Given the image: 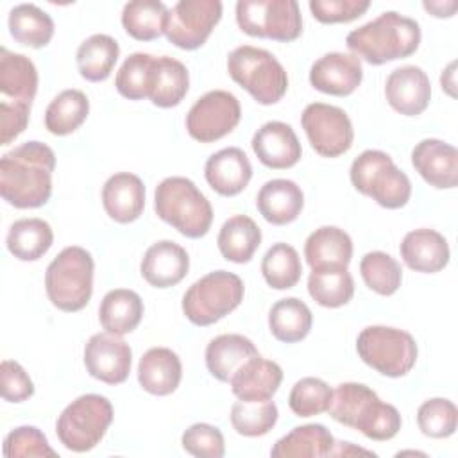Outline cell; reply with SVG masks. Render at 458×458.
I'll return each instance as SVG.
<instances>
[{"label": "cell", "instance_id": "f35d334b", "mask_svg": "<svg viewBox=\"0 0 458 458\" xmlns=\"http://www.w3.org/2000/svg\"><path fill=\"white\" fill-rule=\"evenodd\" d=\"M168 9L157 0H132L122 9L125 32L138 41H152L165 34Z\"/></svg>", "mask_w": 458, "mask_h": 458}, {"label": "cell", "instance_id": "8fae6325", "mask_svg": "<svg viewBox=\"0 0 458 458\" xmlns=\"http://www.w3.org/2000/svg\"><path fill=\"white\" fill-rule=\"evenodd\" d=\"M236 23L252 38L281 43L293 41L302 32L301 7L295 0H240L236 2Z\"/></svg>", "mask_w": 458, "mask_h": 458}, {"label": "cell", "instance_id": "c3c4849f", "mask_svg": "<svg viewBox=\"0 0 458 458\" xmlns=\"http://www.w3.org/2000/svg\"><path fill=\"white\" fill-rule=\"evenodd\" d=\"M182 449L199 458H222L225 454V442L222 431L208 422L191 424L181 437Z\"/></svg>", "mask_w": 458, "mask_h": 458}, {"label": "cell", "instance_id": "f5cc1de1", "mask_svg": "<svg viewBox=\"0 0 458 458\" xmlns=\"http://www.w3.org/2000/svg\"><path fill=\"white\" fill-rule=\"evenodd\" d=\"M422 5H424L426 11H429L437 18H449V16L454 14L458 4L456 2H447V4H444V2H424Z\"/></svg>", "mask_w": 458, "mask_h": 458}, {"label": "cell", "instance_id": "603a6c76", "mask_svg": "<svg viewBox=\"0 0 458 458\" xmlns=\"http://www.w3.org/2000/svg\"><path fill=\"white\" fill-rule=\"evenodd\" d=\"M102 204L109 218L118 224H131L140 218L145 208V184L131 172L111 175L102 186Z\"/></svg>", "mask_w": 458, "mask_h": 458}, {"label": "cell", "instance_id": "8992f818", "mask_svg": "<svg viewBox=\"0 0 458 458\" xmlns=\"http://www.w3.org/2000/svg\"><path fill=\"white\" fill-rule=\"evenodd\" d=\"M227 72L261 106L279 102L288 89L286 70L265 48L252 45L236 47L227 55Z\"/></svg>", "mask_w": 458, "mask_h": 458}, {"label": "cell", "instance_id": "5bb4252c", "mask_svg": "<svg viewBox=\"0 0 458 458\" xmlns=\"http://www.w3.org/2000/svg\"><path fill=\"white\" fill-rule=\"evenodd\" d=\"M222 18L218 0H179L166 18V39L182 50L202 47Z\"/></svg>", "mask_w": 458, "mask_h": 458}, {"label": "cell", "instance_id": "7c38bea8", "mask_svg": "<svg viewBox=\"0 0 458 458\" xmlns=\"http://www.w3.org/2000/svg\"><path fill=\"white\" fill-rule=\"evenodd\" d=\"M301 125L313 150L324 157H338L352 147L354 129L342 107L311 102L301 114Z\"/></svg>", "mask_w": 458, "mask_h": 458}, {"label": "cell", "instance_id": "d4e9b609", "mask_svg": "<svg viewBox=\"0 0 458 458\" xmlns=\"http://www.w3.org/2000/svg\"><path fill=\"white\" fill-rule=\"evenodd\" d=\"M256 208L268 224L286 225L301 215L304 193L301 186L290 179H272L259 188Z\"/></svg>", "mask_w": 458, "mask_h": 458}, {"label": "cell", "instance_id": "9c48e42d", "mask_svg": "<svg viewBox=\"0 0 458 458\" xmlns=\"http://www.w3.org/2000/svg\"><path fill=\"white\" fill-rule=\"evenodd\" d=\"M113 422V404L100 394H84L72 401L57 417L59 442L73 453L91 451Z\"/></svg>", "mask_w": 458, "mask_h": 458}, {"label": "cell", "instance_id": "4fadbf2b", "mask_svg": "<svg viewBox=\"0 0 458 458\" xmlns=\"http://www.w3.org/2000/svg\"><path fill=\"white\" fill-rule=\"evenodd\" d=\"M242 107L238 98L225 89L204 93L186 114L188 134L200 143H213L240 123Z\"/></svg>", "mask_w": 458, "mask_h": 458}, {"label": "cell", "instance_id": "f907efd6", "mask_svg": "<svg viewBox=\"0 0 458 458\" xmlns=\"http://www.w3.org/2000/svg\"><path fill=\"white\" fill-rule=\"evenodd\" d=\"M0 390L7 403H23L34 395V383L18 361L4 360L0 365Z\"/></svg>", "mask_w": 458, "mask_h": 458}, {"label": "cell", "instance_id": "6da1fadb", "mask_svg": "<svg viewBox=\"0 0 458 458\" xmlns=\"http://www.w3.org/2000/svg\"><path fill=\"white\" fill-rule=\"evenodd\" d=\"M54 150L41 141H25L5 152L0 159V195L18 208L45 206L52 195Z\"/></svg>", "mask_w": 458, "mask_h": 458}, {"label": "cell", "instance_id": "681fc988", "mask_svg": "<svg viewBox=\"0 0 458 458\" xmlns=\"http://www.w3.org/2000/svg\"><path fill=\"white\" fill-rule=\"evenodd\" d=\"M369 0H311L310 11L320 23H347L367 13Z\"/></svg>", "mask_w": 458, "mask_h": 458}, {"label": "cell", "instance_id": "816d5d0a", "mask_svg": "<svg viewBox=\"0 0 458 458\" xmlns=\"http://www.w3.org/2000/svg\"><path fill=\"white\" fill-rule=\"evenodd\" d=\"M30 106L0 100V145L14 141L27 127Z\"/></svg>", "mask_w": 458, "mask_h": 458}, {"label": "cell", "instance_id": "bcb514c9", "mask_svg": "<svg viewBox=\"0 0 458 458\" xmlns=\"http://www.w3.org/2000/svg\"><path fill=\"white\" fill-rule=\"evenodd\" d=\"M417 424L422 435L429 438H447L456 431L458 410L445 397L428 399L417 410Z\"/></svg>", "mask_w": 458, "mask_h": 458}, {"label": "cell", "instance_id": "f546056e", "mask_svg": "<svg viewBox=\"0 0 458 458\" xmlns=\"http://www.w3.org/2000/svg\"><path fill=\"white\" fill-rule=\"evenodd\" d=\"M335 438L322 424L295 426L290 433L281 437L270 449L274 458H324L331 456Z\"/></svg>", "mask_w": 458, "mask_h": 458}, {"label": "cell", "instance_id": "836d02e7", "mask_svg": "<svg viewBox=\"0 0 458 458\" xmlns=\"http://www.w3.org/2000/svg\"><path fill=\"white\" fill-rule=\"evenodd\" d=\"M216 245L224 259L247 263L261 245V229L250 216L234 215L222 224Z\"/></svg>", "mask_w": 458, "mask_h": 458}, {"label": "cell", "instance_id": "7a4b0ae2", "mask_svg": "<svg viewBox=\"0 0 458 458\" xmlns=\"http://www.w3.org/2000/svg\"><path fill=\"white\" fill-rule=\"evenodd\" d=\"M345 45L356 57L379 66L415 54L420 45V27L410 16L385 11L369 23L351 30Z\"/></svg>", "mask_w": 458, "mask_h": 458}, {"label": "cell", "instance_id": "30bf717a", "mask_svg": "<svg viewBox=\"0 0 458 458\" xmlns=\"http://www.w3.org/2000/svg\"><path fill=\"white\" fill-rule=\"evenodd\" d=\"M356 352L379 374L403 377L415 367L419 349L415 338L404 329L369 326L356 338Z\"/></svg>", "mask_w": 458, "mask_h": 458}, {"label": "cell", "instance_id": "9f6ffc18", "mask_svg": "<svg viewBox=\"0 0 458 458\" xmlns=\"http://www.w3.org/2000/svg\"><path fill=\"white\" fill-rule=\"evenodd\" d=\"M399 454H424V453H417V451H403V453H399ZM397 454V456H399Z\"/></svg>", "mask_w": 458, "mask_h": 458}, {"label": "cell", "instance_id": "db71d44e", "mask_svg": "<svg viewBox=\"0 0 458 458\" xmlns=\"http://www.w3.org/2000/svg\"><path fill=\"white\" fill-rule=\"evenodd\" d=\"M351 454H372V456H374L372 451L356 447V445H352L351 442H335V447H333V454H331V456H351Z\"/></svg>", "mask_w": 458, "mask_h": 458}, {"label": "cell", "instance_id": "3957f363", "mask_svg": "<svg viewBox=\"0 0 458 458\" xmlns=\"http://www.w3.org/2000/svg\"><path fill=\"white\" fill-rule=\"evenodd\" d=\"M333 420L358 429L370 440H390L401 429V413L394 404L383 403L379 395L363 383H340L333 390L327 408Z\"/></svg>", "mask_w": 458, "mask_h": 458}, {"label": "cell", "instance_id": "9a60e30c", "mask_svg": "<svg viewBox=\"0 0 458 458\" xmlns=\"http://www.w3.org/2000/svg\"><path fill=\"white\" fill-rule=\"evenodd\" d=\"M84 365L91 377L107 385H120L131 372V345L118 335L97 333L84 345Z\"/></svg>", "mask_w": 458, "mask_h": 458}, {"label": "cell", "instance_id": "b9f144b4", "mask_svg": "<svg viewBox=\"0 0 458 458\" xmlns=\"http://www.w3.org/2000/svg\"><path fill=\"white\" fill-rule=\"evenodd\" d=\"M363 283L377 295H394L403 281V270L395 258L383 250L367 252L360 261Z\"/></svg>", "mask_w": 458, "mask_h": 458}, {"label": "cell", "instance_id": "5b68a950", "mask_svg": "<svg viewBox=\"0 0 458 458\" xmlns=\"http://www.w3.org/2000/svg\"><path fill=\"white\" fill-rule=\"evenodd\" d=\"M93 256L79 245L64 247L47 267L45 290L48 301L61 311L86 308L93 293Z\"/></svg>", "mask_w": 458, "mask_h": 458}, {"label": "cell", "instance_id": "8d00e7d4", "mask_svg": "<svg viewBox=\"0 0 458 458\" xmlns=\"http://www.w3.org/2000/svg\"><path fill=\"white\" fill-rule=\"evenodd\" d=\"M9 32L16 43L43 48L54 36V20L47 11L34 4H18L9 11Z\"/></svg>", "mask_w": 458, "mask_h": 458}, {"label": "cell", "instance_id": "ab89813d", "mask_svg": "<svg viewBox=\"0 0 458 458\" xmlns=\"http://www.w3.org/2000/svg\"><path fill=\"white\" fill-rule=\"evenodd\" d=\"M308 293L324 308H340L354 295V279L347 268L311 270L308 277Z\"/></svg>", "mask_w": 458, "mask_h": 458}, {"label": "cell", "instance_id": "74e56055", "mask_svg": "<svg viewBox=\"0 0 458 458\" xmlns=\"http://www.w3.org/2000/svg\"><path fill=\"white\" fill-rule=\"evenodd\" d=\"M89 114V100L81 89H64L48 104L45 127L55 136L75 132Z\"/></svg>", "mask_w": 458, "mask_h": 458}, {"label": "cell", "instance_id": "52a82bcc", "mask_svg": "<svg viewBox=\"0 0 458 458\" xmlns=\"http://www.w3.org/2000/svg\"><path fill=\"white\" fill-rule=\"evenodd\" d=\"M349 177L360 193L370 197L386 209H399L406 206L411 197V182L408 175L397 168L394 159L383 150H363L352 161Z\"/></svg>", "mask_w": 458, "mask_h": 458}, {"label": "cell", "instance_id": "1f68e13d", "mask_svg": "<svg viewBox=\"0 0 458 458\" xmlns=\"http://www.w3.org/2000/svg\"><path fill=\"white\" fill-rule=\"evenodd\" d=\"M190 88V75L188 68L170 57L161 55L156 57L154 68H152V79H150V89L148 98L157 107H175L182 102Z\"/></svg>", "mask_w": 458, "mask_h": 458}, {"label": "cell", "instance_id": "d6a6232c", "mask_svg": "<svg viewBox=\"0 0 458 458\" xmlns=\"http://www.w3.org/2000/svg\"><path fill=\"white\" fill-rule=\"evenodd\" d=\"M54 243V231L43 218H20L9 225L5 245L20 261H38Z\"/></svg>", "mask_w": 458, "mask_h": 458}, {"label": "cell", "instance_id": "2e32d148", "mask_svg": "<svg viewBox=\"0 0 458 458\" xmlns=\"http://www.w3.org/2000/svg\"><path fill=\"white\" fill-rule=\"evenodd\" d=\"M361 59L354 54L329 52L318 57L310 68V84L326 95L347 97L361 84Z\"/></svg>", "mask_w": 458, "mask_h": 458}, {"label": "cell", "instance_id": "277c9868", "mask_svg": "<svg viewBox=\"0 0 458 458\" xmlns=\"http://www.w3.org/2000/svg\"><path fill=\"white\" fill-rule=\"evenodd\" d=\"M156 215L186 238H202L213 222V208L188 177L163 179L154 193Z\"/></svg>", "mask_w": 458, "mask_h": 458}, {"label": "cell", "instance_id": "83f0119b", "mask_svg": "<svg viewBox=\"0 0 458 458\" xmlns=\"http://www.w3.org/2000/svg\"><path fill=\"white\" fill-rule=\"evenodd\" d=\"M38 91V70L34 63L23 55L0 48V93L4 102L32 106Z\"/></svg>", "mask_w": 458, "mask_h": 458}, {"label": "cell", "instance_id": "4316f807", "mask_svg": "<svg viewBox=\"0 0 458 458\" xmlns=\"http://www.w3.org/2000/svg\"><path fill=\"white\" fill-rule=\"evenodd\" d=\"M182 377L181 358L168 347L148 349L138 363V383L152 395H170Z\"/></svg>", "mask_w": 458, "mask_h": 458}, {"label": "cell", "instance_id": "f6af8a7d", "mask_svg": "<svg viewBox=\"0 0 458 458\" xmlns=\"http://www.w3.org/2000/svg\"><path fill=\"white\" fill-rule=\"evenodd\" d=\"M333 397V390L320 377L299 379L288 395V406L297 417H313L327 411Z\"/></svg>", "mask_w": 458, "mask_h": 458}, {"label": "cell", "instance_id": "4dcf8cb0", "mask_svg": "<svg viewBox=\"0 0 458 458\" xmlns=\"http://www.w3.org/2000/svg\"><path fill=\"white\" fill-rule=\"evenodd\" d=\"M143 310V301L134 290L114 288L102 297L98 306V320L107 333L123 336L138 327Z\"/></svg>", "mask_w": 458, "mask_h": 458}, {"label": "cell", "instance_id": "ffe728a7", "mask_svg": "<svg viewBox=\"0 0 458 458\" xmlns=\"http://www.w3.org/2000/svg\"><path fill=\"white\" fill-rule=\"evenodd\" d=\"M190 270L188 252L172 240L152 243L141 259V277L154 288H170L181 283Z\"/></svg>", "mask_w": 458, "mask_h": 458}, {"label": "cell", "instance_id": "7bdbcfd3", "mask_svg": "<svg viewBox=\"0 0 458 458\" xmlns=\"http://www.w3.org/2000/svg\"><path fill=\"white\" fill-rule=\"evenodd\" d=\"M231 424L238 435L243 437H263L277 422L279 411L274 401H242L238 399L231 406Z\"/></svg>", "mask_w": 458, "mask_h": 458}, {"label": "cell", "instance_id": "7dc6e473", "mask_svg": "<svg viewBox=\"0 0 458 458\" xmlns=\"http://www.w3.org/2000/svg\"><path fill=\"white\" fill-rule=\"evenodd\" d=\"M4 456L20 458V456H36V458H57L45 437V433L36 426H20L7 433L4 438Z\"/></svg>", "mask_w": 458, "mask_h": 458}, {"label": "cell", "instance_id": "cb8c5ba5", "mask_svg": "<svg viewBox=\"0 0 458 458\" xmlns=\"http://www.w3.org/2000/svg\"><path fill=\"white\" fill-rule=\"evenodd\" d=\"M283 381V369L259 354L245 361L231 377L233 394L242 401H268L279 390Z\"/></svg>", "mask_w": 458, "mask_h": 458}, {"label": "cell", "instance_id": "f1b7e54d", "mask_svg": "<svg viewBox=\"0 0 458 458\" xmlns=\"http://www.w3.org/2000/svg\"><path fill=\"white\" fill-rule=\"evenodd\" d=\"M258 354L259 352L252 344V340L238 333H225V335L215 336L208 344L204 358H206V367L209 374L222 383H229L234 372L245 361H249Z\"/></svg>", "mask_w": 458, "mask_h": 458}, {"label": "cell", "instance_id": "d590c367", "mask_svg": "<svg viewBox=\"0 0 458 458\" xmlns=\"http://www.w3.org/2000/svg\"><path fill=\"white\" fill-rule=\"evenodd\" d=\"M313 326V315L306 302L297 297H286L272 304L268 311V329L272 336L284 344L304 340Z\"/></svg>", "mask_w": 458, "mask_h": 458}, {"label": "cell", "instance_id": "484cf974", "mask_svg": "<svg viewBox=\"0 0 458 458\" xmlns=\"http://www.w3.org/2000/svg\"><path fill=\"white\" fill-rule=\"evenodd\" d=\"M304 258L311 270L347 268L352 258V240L336 225H322L306 238Z\"/></svg>", "mask_w": 458, "mask_h": 458}, {"label": "cell", "instance_id": "11a10c76", "mask_svg": "<svg viewBox=\"0 0 458 458\" xmlns=\"http://www.w3.org/2000/svg\"><path fill=\"white\" fill-rule=\"evenodd\" d=\"M454 68H456V63L453 61V63H449V66L440 75L442 89H445L451 97H454Z\"/></svg>", "mask_w": 458, "mask_h": 458}, {"label": "cell", "instance_id": "44dd1931", "mask_svg": "<svg viewBox=\"0 0 458 458\" xmlns=\"http://www.w3.org/2000/svg\"><path fill=\"white\" fill-rule=\"evenodd\" d=\"M204 177L218 195L234 197L250 182L252 165L242 148L227 147L208 157Z\"/></svg>", "mask_w": 458, "mask_h": 458}, {"label": "cell", "instance_id": "ee69618b", "mask_svg": "<svg viewBox=\"0 0 458 458\" xmlns=\"http://www.w3.org/2000/svg\"><path fill=\"white\" fill-rule=\"evenodd\" d=\"M156 57L143 52L131 54L120 66L114 77V86L118 93L129 100L148 98L152 68Z\"/></svg>", "mask_w": 458, "mask_h": 458}, {"label": "cell", "instance_id": "e0dca14e", "mask_svg": "<svg viewBox=\"0 0 458 458\" xmlns=\"http://www.w3.org/2000/svg\"><path fill=\"white\" fill-rule=\"evenodd\" d=\"M385 97L392 109L404 116L426 111L431 100L429 77L420 66L406 64L390 72L385 82Z\"/></svg>", "mask_w": 458, "mask_h": 458}, {"label": "cell", "instance_id": "ba28073f", "mask_svg": "<svg viewBox=\"0 0 458 458\" xmlns=\"http://www.w3.org/2000/svg\"><path fill=\"white\" fill-rule=\"evenodd\" d=\"M245 286L240 276L215 270L197 279L182 295V313L195 326H211L234 311L243 301Z\"/></svg>", "mask_w": 458, "mask_h": 458}, {"label": "cell", "instance_id": "60d3db41", "mask_svg": "<svg viewBox=\"0 0 458 458\" xmlns=\"http://www.w3.org/2000/svg\"><path fill=\"white\" fill-rule=\"evenodd\" d=\"M261 274L267 284L274 290L293 288L302 276L299 252L290 243H274L261 259Z\"/></svg>", "mask_w": 458, "mask_h": 458}, {"label": "cell", "instance_id": "d6986e66", "mask_svg": "<svg viewBox=\"0 0 458 458\" xmlns=\"http://www.w3.org/2000/svg\"><path fill=\"white\" fill-rule=\"evenodd\" d=\"M252 150L259 163L272 170H286L299 163L302 148L292 125L272 120L263 123L252 136Z\"/></svg>", "mask_w": 458, "mask_h": 458}, {"label": "cell", "instance_id": "7402d4cb", "mask_svg": "<svg viewBox=\"0 0 458 458\" xmlns=\"http://www.w3.org/2000/svg\"><path fill=\"white\" fill-rule=\"evenodd\" d=\"M399 252L408 268L422 274H435L447 267L451 250L449 243L435 229L420 227L404 234Z\"/></svg>", "mask_w": 458, "mask_h": 458}, {"label": "cell", "instance_id": "e575fe53", "mask_svg": "<svg viewBox=\"0 0 458 458\" xmlns=\"http://www.w3.org/2000/svg\"><path fill=\"white\" fill-rule=\"evenodd\" d=\"M120 57V45L107 34H93L86 38L75 54L77 70L89 82L106 81Z\"/></svg>", "mask_w": 458, "mask_h": 458}, {"label": "cell", "instance_id": "ac0fdd59", "mask_svg": "<svg viewBox=\"0 0 458 458\" xmlns=\"http://www.w3.org/2000/svg\"><path fill=\"white\" fill-rule=\"evenodd\" d=\"M411 165L437 190H451L458 182V150L442 140H420L411 150Z\"/></svg>", "mask_w": 458, "mask_h": 458}]
</instances>
